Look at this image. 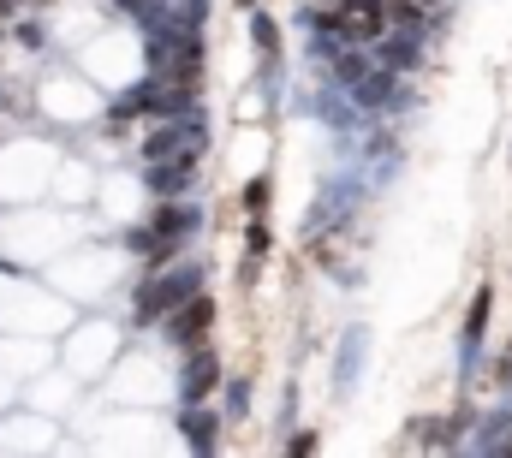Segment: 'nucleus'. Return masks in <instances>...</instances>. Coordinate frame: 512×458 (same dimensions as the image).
<instances>
[{"label":"nucleus","mask_w":512,"mask_h":458,"mask_svg":"<svg viewBox=\"0 0 512 458\" xmlns=\"http://www.w3.org/2000/svg\"><path fill=\"white\" fill-rule=\"evenodd\" d=\"M316 447H322V435H316V429H298V435H292V441H286V453H292V458L316 453Z\"/></svg>","instance_id":"13"},{"label":"nucleus","mask_w":512,"mask_h":458,"mask_svg":"<svg viewBox=\"0 0 512 458\" xmlns=\"http://www.w3.org/2000/svg\"><path fill=\"white\" fill-rule=\"evenodd\" d=\"M221 387H227V369H221L215 345H191L185 363H179V399H185V405H203V399H215Z\"/></svg>","instance_id":"3"},{"label":"nucleus","mask_w":512,"mask_h":458,"mask_svg":"<svg viewBox=\"0 0 512 458\" xmlns=\"http://www.w3.org/2000/svg\"><path fill=\"white\" fill-rule=\"evenodd\" d=\"M245 411H251V381L227 375V417H245Z\"/></svg>","instance_id":"11"},{"label":"nucleus","mask_w":512,"mask_h":458,"mask_svg":"<svg viewBox=\"0 0 512 458\" xmlns=\"http://www.w3.org/2000/svg\"><path fill=\"white\" fill-rule=\"evenodd\" d=\"M215 298L209 292H197V298H185L167 322H161V340L173 345V351H191V345H209V334H215Z\"/></svg>","instance_id":"2"},{"label":"nucleus","mask_w":512,"mask_h":458,"mask_svg":"<svg viewBox=\"0 0 512 458\" xmlns=\"http://www.w3.org/2000/svg\"><path fill=\"white\" fill-rule=\"evenodd\" d=\"M489 381H495V387H512V340L495 351V363H489Z\"/></svg>","instance_id":"12"},{"label":"nucleus","mask_w":512,"mask_h":458,"mask_svg":"<svg viewBox=\"0 0 512 458\" xmlns=\"http://www.w3.org/2000/svg\"><path fill=\"white\" fill-rule=\"evenodd\" d=\"M423 30H387L382 42H376V60L393 66V72H417L423 66V42H417Z\"/></svg>","instance_id":"6"},{"label":"nucleus","mask_w":512,"mask_h":458,"mask_svg":"<svg viewBox=\"0 0 512 458\" xmlns=\"http://www.w3.org/2000/svg\"><path fill=\"white\" fill-rule=\"evenodd\" d=\"M221 423H227V411H215V399H203V405H185L179 435H185L191 453H215L221 447Z\"/></svg>","instance_id":"4"},{"label":"nucleus","mask_w":512,"mask_h":458,"mask_svg":"<svg viewBox=\"0 0 512 458\" xmlns=\"http://www.w3.org/2000/svg\"><path fill=\"white\" fill-rule=\"evenodd\" d=\"M251 42H256L262 60H280V18H274V12L251 6Z\"/></svg>","instance_id":"8"},{"label":"nucleus","mask_w":512,"mask_h":458,"mask_svg":"<svg viewBox=\"0 0 512 458\" xmlns=\"http://www.w3.org/2000/svg\"><path fill=\"white\" fill-rule=\"evenodd\" d=\"M203 292V268L197 262H179V268H161V274H143L137 280V310H131V322L137 328H149V322H167L185 298H197Z\"/></svg>","instance_id":"1"},{"label":"nucleus","mask_w":512,"mask_h":458,"mask_svg":"<svg viewBox=\"0 0 512 458\" xmlns=\"http://www.w3.org/2000/svg\"><path fill=\"white\" fill-rule=\"evenodd\" d=\"M197 185V161H149V197H191Z\"/></svg>","instance_id":"5"},{"label":"nucleus","mask_w":512,"mask_h":458,"mask_svg":"<svg viewBox=\"0 0 512 458\" xmlns=\"http://www.w3.org/2000/svg\"><path fill=\"white\" fill-rule=\"evenodd\" d=\"M489 316H495V280H483L477 292H471V304H465V351H477V345L489 340Z\"/></svg>","instance_id":"7"},{"label":"nucleus","mask_w":512,"mask_h":458,"mask_svg":"<svg viewBox=\"0 0 512 458\" xmlns=\"http://www.w3.org/2000/svg\"><path fill=\"white\" fill-rule=\"evenodd\" d=\"M245 250H251V256H268V250H274V227H268V215H251V221H245Z\"/></svg>","instance_id":"10"},{"label":"nucleus","mask_w":512,"mask_h":458,"mask_svg":"<svg viewBox=\"0 0 512 458\" xmlns=\"http://www.w3.org/2000/svg\"><path fill=\"white\" fill-rule=\"evenodd\" d=\"M239 203H245V215H268V203H274V179H268V173H256L251 185L239 191Z\"/></svg>","instance_id":"9"},{"label":"nucleus","mask_w":512,"mask_h":458,"mask_svg":"<svg viewBox=\"0 0 512 458\" xmlns=\"http://www.w3.org/2000/svg\"><path fill=\"white\" fill-rule=\"evenodd\" d=\"M239 6H245V12H251V6H256V0H239Z\"/></svg>","instance_id":"14"}]
</instances>
